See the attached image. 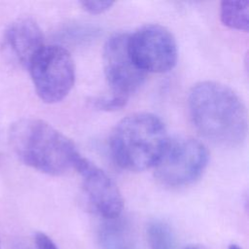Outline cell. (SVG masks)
Here are the masks:
<instances>
[{
  "mask_svg": "<svg viewBox=\"0 0 249 249\" xmlns=\"http://www.w3.org/2000/svg\"><path fill=\"white\" fill-rule=\"evenodd\" d=\"M191 120L206 139L224 147L240 145L247 134V112L240 97L228 86L204 81L189 94Z\"/></svg>",
  "mask_w": 249,
  "mask_h": 249,
  "instance_id": "cell-1",
  "label": "cell"
},
{
  "mask_svg": "<svg viewBox=\"0 0 249 249\" xmlns=\"http://www.w3.org/2000/svg\"><path fill=\"white\" fill-rule=\"evenodd\" d=\"M208 160L209 153L202 142L188 137L169 139L154 166L155 174L165 186H187L201 176Z\"/></svg>",
  "mask_w": 249,
  "mask_h": 249,
  "instance_id": "cell-5",
  "label": "cell"
},
{
  "mask_svg": "<svg viewBox=\"0 0 249 249\" xmlns=\"http://www.w3.org/2000/svg\"><path fill=\"white\" fill-rule=\"evenodd\" d=\"M9 142L24 164L53 176L74 168L81 156L71 139L47 122L35 118L14 123L9 130Z\"/></svg>",
  "mask_w": 249,
  "mask_h": 249,
  "instance_id": "cell-2",
  "label": "cell"
},
{
  "mask_svg": "<svg viewBox=\"0 0 249 249\" xmlns=\"http://www.w3.org/2000/svg\"><path fill=\"white\" fill-rule=\"evenodd\" d=\"M168 140L165 125L159 117L135 113L116 125L110 149L119 166L129 171H143L157 164Z\"/></svg>",
  "mask_w": 249,
  "mask_h": 249,
  "instance_id": "cell-3",
  "label": "cell"
},
{
  "mask_svg": "<svg viewBox=\"0 0 249 249\" xmlns=\"http://www.w3.org/2000/svg\"><path fill=\"white\" fill-rule=\"evenodd\" d=\"M220 18L224 25L247 32L249 26L248 1H223L220 6Z\"/></svg>",
  "mask_w": 249,
  "mask_h": 249,
  "instance_id": "cell-11",
  "label": "cell"
},
{
  "mask_svg": "<svg viewBox=\"0 0 249 249\" xmlns=\"http://www.w3.org/2000/svg\"><path fill=\"white\" fill-rule=\"evenodd\" d=\"M127 49L133 62L145 73L170 71L177 62V43L160 24H146L128 34Z\"/></svg>",
  "mask_w": 249,
  "mask_h": 249,
  "instance_id": "cell-6",
  "label": "cell"
},
{
  "mask_svg": "<svg viewBox=\"0 0 249 249\" xmlns=\"http://www.w3.org/2000/svg\"><path fill=\"white\" fill-rule=\"evenodd\" d=\"M229 249H241L238 245H236V244H231L230 247H229Z\"/></svg>",
  "mask_w": 249,
  "mask_h": 249,
  "instance_id": "cell-17",
  "label": "cell"
},
{
  "mask_svg": "<svg viewBox=\"0 0 249 249\" xmlns=\"http://www.w3.org/2000/svg\"><path fill=\"white\" fill-rule=\"evenodd\" d=\"M82 8L91 14V15H99V14H103L106 11H108L109 9H111V7L114 5L113 1H108V0H89V1H81L80 2Z\"/></svg>",
  "mask_w": 249,
  "mask_h": 249,
  "instance_id": "cell-14",
  "label": "cell"
},
{
  "mask_svg": "<svg viewBox=\"0 0 249 249\" xmlns=\"http://www.w3.org/2000/svg\"><path fill=\"white\" fill-rule=\"evenodd\" d=\"M37 95L46 103L63 100L75 83L71 53L57 45H45L28 66Z\"/></svg>",
  "mask_w": 249,
  "mask_h": 249,
  "instance_id": "cell-4",
  "label": "cell"
},
{
  "mask_svg": "<svg viewBox=\"0 0 249 249\" xmlns=\"http://www.w3.org/2000/svg\"><path fill=\"white\" fill-rule=\"evenodd\" d=\"M98 242L102 249H138L129 225L120 217L106 220L100 227Z\"/></svg>",
  "mask_w": 249,
  "mask_h": 249,
  "instance_id": "cell-10",
  "label": "cell"
},
{
  "mask_svg": "<svg viewBox=\"0 0 249 249\" xmlns=\"http://www.w3.org/2000/svg\"><path fill=\"white\" fill-rule=\"evenodd\" d=\"M184 249H207V248H205V247L202 246V245L196 244V245H190V246H188V247H186V248H184Z\"/></svg>",
  "mask_w": 249,
  "mask_h": 249,
  "instance_id": "cell-16",
  "label": "cell"
},
{
  "mask_svg": "<svg viewBox=\"0 0 249 249\" xmlns=\"http://www.w3.org/2000/svg\"><path fill=\"white\" fill-rule=\"evenodd\" d=\"M34 243L36 249H58L52 238L41 231L36 232L34 236Z\"/></svg>",
  "mask_w": 249,
  "mask_h": 249,
  "instance_id": "cell-15",
  "label": "cell"
},
{
  "mask_svg": "<svg viewBox=\"0 0 249 249\" xmlns=\"http://www.w3.org/2000/svg\"><path fill=\"white\" fill-rule=\"evenodd\" d=\"M126 33L111 36L103 48V69L112 94L128 99L143 84L146 73L132 60L127 49Z\"/></svg>",
  "mask_w": 249,
  "mask_h": 249,
  "instance_id": "cell-7",
  "label": "cell"
},
{
  "mask_svg": "<svg viewBox=\"0 0 249 249\" xmlns=\"http://www.w3.org/2000/svg\"><path fill=\"white\" fill-rule=\"evenodd\" d=\"M74 169L82 178V186L92 210L105 220L120 217L124 199L116 183L89 160L80 156Z\"/></svg>",
  "mask_w": 249,
  "mask_h": 249,
  "instance_id": "cell-8",
  "label": "cell"
},
{
  "mask_svg": "<svg viewBox=\"0 0 249 249\" xmlns=\"http://www.w3.org/2000/svg\"><path fill=\"white\" fill-rule=\"evenodd\" d=\"M0 249H1V245H0Z\"/></svg>",
  "mask_w": 249,
  "mask_h": 249,
  "instance_id": "cell-18",
  "label": "cell"
},
{
  "mask_svg": "<svg viewBox=\"0 0 249 249\" xmlns=\"http://www.w3.org/2000/svg\"><path fill=\"white\" fill-rule=\"evenodd\" d=\"M128 99L112 94L110 97H98L92 100V104L99 110L115 111L123 108Z\"/></svg>",
  "mask_w": 249,
  "mask_h": 249,
  "instance_id": "cell-13",
  "label": "cell"
},
{
  "mask_svg": "<svg viewBox=\"0 0 249 249\" xmlns=\"http://www.w3.org/2000/svg\"><path fill=\"white\" fill-rule=\"evenodd\" d=\"M146 231L150 249H179L175 233L166 222L155 219L148 224Z\"/></svg>",
  "mask_w": 249,
  "mask_h": 249,
  "instance_id": "cell-12",
  "label": "cell"
},
{
  "mask_svg": "<svg viewBox=\"0 0 249 249\" xmlns=\"http://www.w3.org/2000/svg\"><path fill=\"white\" fill-rule=\"evenodd\" d=\"M44 46L43 32L30 18H21L12 22L2 39V49L7 57L26 68Z\"/></svg>",
  "mask_w": 249,
  "mask_h": 249,
  "instance_id": "cell-9",
  "label": "cell"
}]
</instances>
